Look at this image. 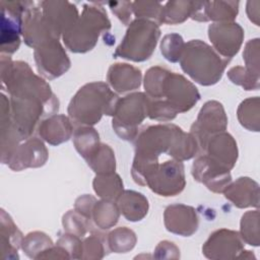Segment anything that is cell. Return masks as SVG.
Instances as JSON below:
<instances>
[{"label":"cell","mask_w":260,"mask_h":260,"mask_svg":"<svg viewBox=\"0 0 260 260\" xmlns=\"http://www.w3.org/2000/svg\"><path fill=\"white\" fill-rule=\"evenodd\" d=\"M143 83L151 120L170 122L178 114L191 110L200 100L197 87L190 80L160 66L150 67Z\"/></svg>","instance_id":"cell-1"},{"label":"cell","mask_w":260,"mask_h":260,"mask_svg":"<svg viewBox=\"0 0 260 260\" xmlns=\"http://www.w3.org/2000/svg\"><path fill=\"white\" fill-rule=\"evenodd\" d=\"M1 85L10 98L41 102L58 112L59 101L49 83L34 73L24 61H12L10 56L1 55Z\"/></svg>","instance_id":"cell-2"},{"label":"cell","mask_w":260,"mask_h":260,"mask_svg":"<svg viewBox=\"0 0 260 260\" xmlns=\"http://www.w3.org/2000/svg\"><path fill=\"white\" fill-rule=\"evenodd\" d=\"M119 96L103 81L88 82L82 85L72 96L67 113L77 126H93L104 115L115 113Z\"/></svg>","instance_id":"cell-3"},{"label":"cell","mask_w":260,"mask_h":260,"mask_svg":"<svg viewBox=\"0 0 260 260\" xmlns=\"http://www.w3.org/2000/svg\"><path fill=\"white\" fill-rule=\"evenodd\" d=\"M231 59L221 57L211 46L201 40L185 43L180 59L182 70L196 83L203 86L216 84Z\"/></svg>","instance_id":"cell-4"},{"label":"cell","mask_w":260,"mask_h":260,"mask_svg":"<svg viewBox=\"0 0 260 260\" xmlns=\"http://www.w3.org/2000/svg\"><path fill=\"white\" fill-rule=\"evenodd\" d=\"M131 176L140 186L148 187L153 193L173 197L179 195L186 186L183 161L169 159L141 167H131Z\"/></svg>","instance_id":"cell-5"},{"label":"cell","mask_w":260,"mask_h":260,"mask_svg":"<svg viewBox=\"0 0 260 260\" xmlns=\"http://www.w3.org/2000/svg\"><path fill=\"white\" fill-rule=\"evenodd\" d=\"M111 28L107 11L99 5L83 4V9L75 24L62 35L65 47L73 53L91 51L103 31Z\"/></svg>","instance_id":"cell-6"},{"label":"cell","mask_w":260,"mask_h":260,"mask_svg":"<svg viewBox=\"0 0 260 260\" xmlns=\"http://www.w3.org/2000/svg\"><path fill=\"white\" fill-rule=\"evenodd\" d=\"M160 37L159 25L147 19L135 18L128 25L126 34L113 56L133 62L148 60Z\"/></svg>","instance_id":"cell-7"},{"label":"cell","mask_w":260,"mask_h":260,"mask_svg":"<svg viewBox=\"0 0 260 260\" xmlns=\"http://www.w3.org/2000/svg\"><path fill=\"white\" fill-rule=\"evenodd\" d=\"M148 117V98L145 92H132L119 99L113 115L112 127L123 140L131 141L138 135V127Z\"/></svg>","instance_id":"cell-8"},{"label":"cell","mask_w":260,"mask_h":260,"mask_svg":"<svg viewBox=\"0 0 260 260\" xmlns=\"http://www.w3.org/2000/svg\"><path fill=\"white\" fill-rule=\"evenodd\" d=\"M176 127L175 124H156L142 129L136 137L132 167L155 164L162 153H168Z\"/></svg>","instance_id":"cell-9"},{"label":"cell","mask_w":260,"mask_h":260,"mask_svg":"<svg viewBox=\"0 0 260 260\" xmlns=\"http://www.w3.org/2000/svg\"><path fill=\"white\" fill-rule=\"evenodd\" d=\"M31 1H1V55L10 56L20 46V35H22L23 16L31 6Z\"/></svg>","instance_id":"cell-10"},{"label":"cell","mask_w":260,"mask_h":260,"mask_svg":"<svg viewBox=\"0 0 260 260\" xmlns=\"http://www.w3.org/2000/svg\"><path fill=\"white\" fill-rule=\"evenodd\" d=\"M226 127L228 116L222 104L217 101L206 102L190 128V133L198 143L199 153H202L205 143L210 136L225 131Z\"/></svg>","instance_id":"cell-11"},{"label":"cell","mask_w":260,"mask_h":260,"mask_svg":"<svg viewBox=\"0 0 260 260\" xmlns=\"http://www.w3.org/2000/svg\"><path fill=\"white\" fill-rule=\"evenodd\" d=\"M34 57L38 72L49 80L60 77L71 66V61L59 40L46 42L36 48Z\"/></svg>","instance_id":"cell-12"},{"label":"cell","mask_w":260,"mask_h":260,"mask_svg":"<svg viewBox=\"0 0 260 260\" xmlns=\"http://www.w3.org/2000/svg\"><path fill=\"white\" fill-rule=\"evenodd\" d=\"M244 241L239 232L220 229L213 232L202 246V254L212 260L239 258L244 250Z\"/></svg>","instance_id":"cell-13"},{"label":"cell","mask_w":260,"mask_h":260,"mask_svg":"<svg viewBox=\"0 0 260 260\" xmlns=\"http://www.w3.org/2000/svg\"><path fill=\"white\" fill-rule=\"evenodd\" d=\"M191 173L195 181L205 185L213 193H223L232 183L231 170L222 167L206 154H200L196 157Z\"/></svg>","instance_id":"cell-14"},{"label":"cell","mask_w":260,"mask_h":260,"mask_svg":"<svg viewBox=\"0 0 260 260\" xmlns=\"http://www.w3.org/2000/svg\"><path fill=\"white\" fill-rule=\"evenodd\" d=\"M208 38L212 48L223 58L232 59L241 49L244 29L237 22H218L208 26Z\"/></svg>","instance_id":"cell-15"},{"label":"cell","mask_w":260,"mask_h":260,"mask_svg":"<svg viewBox=\"0 0 260 260\" xmlns=\"http://www.w3.org/2000/svg\"><path fill=\"white\" fill-rule=\"evenodd\" d=\"M49 157L48 149L42 139L29 137L22 141L12 152L7 166L15 172L28 168L43 167Z\"/></svg>","instance_id":"cell-16"},{"label":"cell","mask_w":260,"mask_h":260,"mask_svg":"<svg viewBox=\"0 0 260 260\" xmlns=\"http://www.w3.org/2000/svg\"><path fill=\"white\" fill-rule=\"evenodd\" d=\"M39 5L47 23L59 39L79 17L77 7L69 1H42Z\"/></svg>","instance_id":"cell-17"},{"label":"cell","mask_w":260,"mask_h":260,"mask_svg":"<svg viewBox=\"0 0 260 260\" xmlns=\"http://www.w3.org/2000/svg\"><path fill=\"white\" fill-rule=\"evenodd\" d=\"M164 224L168 232L182 237L194 235L199 226V217L193 206L177 203L166 207Z\"/></svg>","instance_id":"cell-18"},{"label":"cell","mask_w":260,"mask_h":260,"mask_svg":"<svg viewBox=\"0 0 260 260\" xmlns=\"http://www.w3.org/2000/svg\"><path fill=\"white\" fill-rule=\"evenodd\" d=\"M22 37L24 43L32 49L38 48L46 42L59 40L47 23L39 3L36 4L34 2L24 13Z\"/></svg>","instance_id":"cell-19"},{"label":"cell","mask_w":260,"mask_h":260,"mask_svg":"<svg viewBox=\"0 0 260 260\" xmlns=\"http://www.w3.org/2000/svg\"><path fill=\"white\" fill-rule=\"evenodd\" d=\"M239 1H192L190 17L206 22H233L239 12Z\"/></svg>","instance_id":"cell-20"},{"label":"cell","mask_w":260,"mask_h":260,"mask_svg":"<svg viewBox=\"0 0 260 260\" xmlns=\"http://www.w3.org/2000/svg\"><path fill=\"white\" fill-rule=\"evenodd\" d=\"M238 153V145L235 138L223 131L208 138L201 154H206L222 167L232 170L237 162Z\"/></svg>","instance_id":"cell-21"},{"label":"cell","mask_w":260,"mask_h":260,"mask_svg":"<svg viewBox=\"0 0 260 260\" xmlns=\"http://www.w3.org/2000/svg\"><path fill=\"white\" fill-rule=\"evenodd\" d=\"M223 194L238 208L259 207V184L249 177H240L232 182Z\"/></svg>","instance_id":"cell-22"},{"label":"cell","mask_w":260,"mask_h":260,"mask_svg":"<svg viewBox=\"0 0 260 260\" xmlns=\"http://www.w3.org/2000/svg\"><path fill=\"white\" fill-rule=\"evenodd\" d=\"M73 124L65 115H52L42 120L38 132L40 137L51 145H59L68 141L73 135Z\"/></svg>","instance_id":"cell-23"},{"label":"cell","mask_w":260,"mask_h":260,"mask_svg":"<svg viewBox=\"0 0 260 260\" xmlns=\"http://www.w3.org/2000/svg\"><path fill=\"white\" fill-rule=\"evenodd\" d=\"M107 80L111 87L119 93L137 89L141 85V70L128 63H115L110 66Z\"/></svg>","instance_id":"cell-24"},{"label":"cell","mask_w":260,"mask_h":260,"mask_svg":"<svg viewBox=\"0 0 260 260\" xmlns=\"http://www.w3.org/2000/svg\"><path fill=\"white\" fill-rule=\"evenodd\" d=\"M23 237L11 216L4 210L0 211V252L3 259H18Z\"/></svg>","instance_id":"cell-25"},{"label":"cell","mask_w":260,"mask_h":260,"mask_svg":"<svg viewBox=\"0 0 260 260\" xmlns=\"http://www.w3.org/2000/svg\"><path fill=\"white\" fill-rule=\"evenodd\" d=\"M120 213L129 221L142 220L149 209L147 198L140 192L134 190H123L116 199Z\"/></svg>","instance_id":"cell-26"},{"label":"cell","mask_w":260,"mask_h":260,"mask_svg":"<svg viewBox=\"0 0 260 260\" xmlns=\"http://www.w3.org/2000/svg\"><path fill=\"white\" fill-rule=\"evenodd\" d=\"M199 153V146L194 136L189 132H185L179 126L176 127L171 147L168 151L173 159L184 161L191 159Z\"/></svg>","instance_id":"cell-27"},{"label":"cell","mask_w":260,"mask_h":260,"mask_svg":"<svg viewBox=\"0 0 260 260\" xmlns=\"http://www.w3.org/2000/svg\"><path fill=\"white\" fill-rule=\"evenodd\" d=\"M73 144L84 159L91 156L100 147V134L92 126H78L73 131Z\"/></svg>","instance_id":"cell-28"},{"label":"cell","mask_w":260,"mask_h":260,"mask_svg":"<svg viewBox=\"0 0 260 260\" xmlns=\"http://www.w3.org/2000/svg\"><path fill=\"white\" fill-rule=\"evenodd\" d=\"M92 187L99 197L112 201H116L118 196L124 190L123 181L116 173L95 175Z\"/></svg>","instance_id":"cell-29"},{"label":"cell","mask_w":260,"mask_h":260,"mask_svg":"<svg viewBox=\"0 0 260 260\" xmlns=\"http://www.w3.org/2000/svg\"><path fill=\"white\" fill-rule=\"evenodd\" d=\"M119 217L120 210L114 201L102 199L95 202L91 213V220L99 229L109 230L113 228L118 222Z\"/></svg>","instance_id":"cell-30"},{"label":"cell","mask_w":260,"mask_h":260,"mask_svg":"<svg viewBox=\"0 0 260 260\" xmlns=\"http://www.w3.org/2000/svg\"><path fill=\"white\" fill-rule=\"evenodd\" d=\"M237 116L240 124L249 131L259 132L260 129V101L259 96L248 98L238 107Z\"/></svg>","instance_id":"cell-31"},{"label":"cell","mask_w":260,"mask_h":260,"mask_svg":"<svg viewBox=\"0 0 260 260\" xmlns=\"http://www.w3.org/2000/svg\"><path fill=\"white\" fill-rule=\"evenodd\" d=\"M106 239L109 251L118 254L131 251L137 242L136 234L127 226H120L113 230L107 235Z\"/></svg>","instance_id":"cell-32"},{"label":"cell","mask_w":260,"mask_h":260,"mask_svg":"<svg viewBox=\"0 0 260 260\" xmlns=\"http://www.w3.org/2000/svg\"><path fill=\"white\" fill-rule=\"evenodd\" d=\"M88 167L96 174H111L116 171V158L110 145L101 143L98 150L85 159Z\"/></svg>","instance_id":"cell-33"},{"label":"cell","mask_w":260,"mask_h":260,"mask_svg":"<svg viewBox=\"0 0 260 260\" xmlns=\"http://www.w3.org/2000/svg\"><path fill=\"white\" fill-rule=\"evenodd\" d=\"M244 243L258 247L260 244L259 238V210H250L245 212L240 221V232H239Z\"/></svg>","instance_id":"cell-34"},{"label":"cell","mask_w":260,"mask_h":260,"mask_svg":"<svg viewBox=\"0 0 260 260\" xmlns=\"http://www.w3.org/2000/svg\"><path fill=\"white\" fill-rule=\"evenodd\" d=\"M52 239L44 232L35 231L28 233L23 237L21 243V249L25 255L31 259H38V257L47 249L52 247Z\"/></svg>","instance_id":"cell-35"},{"label":"cell","mask_w":260,"mask_h":260,"mask_svg":"<svg viewBox=\"0 0 260 260\" xmlns=\"http://www.w3.org/2000/svg\"><path fill=\"white\" fill-rule=\"evenodd\" d=\"M192 1H169L164 5L162 23L180 24L191 15Z\"/></svg>","instance_id":"cell-36"},{"label":"cell","mask_w":260,"mask_h":260,"mask_svg":"<svg viewBox=\"0 0 260 260\" xmlns=\"http://www.w3.org/2000/svg\"><path fill=\"white\" fill-rule=\"evenodd\" d=\"M90 219L77 211L76 209L68 210L62 217V224L64 231L73 234L79 238L86 235L90 226Z\"/></svg>","instance_id":"cell-37"},{"label":"cell","mask_w":260,"mask_h":260,"mask_svg":"<svg viewBox=\"0 0 260 260\" xmlns=\"http://www.w3.org/2000/svg\"><path fill=\"white\" fill-rule=\"evenodd\" d=\"M106 248L108 249L106 237L98 233H92L82 241L81 259H102L107 255Z\"/></svg>","instance_id":"cell-38"},{"label":"cell","mask_w":260,"mask_h":260,"mask_svg":"<svg viewBox=\"0 0 260 260\" xmlns=\"http://www.w3.org/2000/svg\"><path fill=\"white\" fill-rule=\"evenodd\" d=\"M133 13L136 18L147 19L155 22L156 24H162L164 5L159 2L149 1H134L132 2Z\"/></svg>","instance_id":"cell-39"},{"label":"cell","mask_w":260,"mask_h":260,"mask_svg":"<svg viewBox=\"0 0 260 260\" xmlns=\"http://www.w3.org/2000/svg\"><path fill=\"white\" fill-rule=\"evenodd\" d=\"M184 47V40L179 34H168L160 41L161 55L166 60L172 63L180 61Z\"/></svg>","instance_id":"cell-40"},{"label":"cell","mask_w":260,"mask_h":260,"mask_svg":"<svg viewBox=\"0 0 260 260\" xmlns=\"http://www.w3.org/2000/svg\"><path fill=\"white\" fill-rule=\"evenodd\" d=\"M229 79L237 84L242 86L246 90H257L259 89V75H256L250 71H248L245 67L236 66L231 68L228 71Z\"/></svg>","instance_id":"cell-41"},{"label":"cell","mask_w":260,"mask_h":260,"mask_svg":"<svg viewBox=\"0 0 260 260\" xmlns=\"http://www.w3.org/2000/svg\"><path fill=\"white\" fill-rule=\"evenodd\" d=\"M260 40L258 38L250 40L246 43L243 52V60L245 61V68L259 75V56H260Z\"/></svg>","instance_id":"cell-42"},{"label":"cell","mask_w":260,"mask_h":260,"mask_svg":"<svg viewBox=\"0 0 260 260\" xmlns=\"http://www.w3.org/2000/svg\"><path fill=\"white\" fill-rule=\"evenodd\" d=\"M56 245L62 247L69 254L70 259H81L82 241L79 237L66 232L60 235Z\"/></svg>","instance_id":"cell-43"},{"label":"cell","mask_w":260,"mask_h":260,"mask_svg":"<svg viewBox=\"0 0 260 260\" xmlns=\"http://www.w3.org/2000/svg\"><path fill=\"white\" fill-rule=\"evenodd\" d=\"M108 5L111 11L120 19V21L129 25L131 23V15L133 13L132 2L130 1H109Z\"/></svg>","instance_id":"cell-44"},{"label":"cell","mask_w":260,"mask_h":260,"mask_svg":"<svg viewBox=\"0 0 260 260\" xmlns=\"http://www.w3.org/2000/svg\"><path fill=\"white\" fill-rule=\"evenodd\" d=\"M153 257L156 259H179V248L170 241H161L154 249Z\"/></svg>","instance_id":"cell-45"},{"label":"cell","mask_w":260,"mask_h":260,"mask_svg":"<svg viewBox=\"0 0 260 260\" xmlns=\"http://www.w3.org/2000/svg\"><path fill=\"white\" fill-rule=\"evenodd\" d=\"M96 201H98L96 198L92 195H88V194L81 195L75 200L74 209H76L77 211H79L80 213H82L83 215H85L91 220L92 209Z\"/></svg>","instance_id":"cell-46"},{"label":"cell","mask_w":260,"mask_h":260,"mask_svg":"<svg viewBox=\"0 0 260 260\" xmlns=\"http://www.w3.org/2000/svg\"><path fill=\"white\" fill-rule=\"evenodd\" d=\"M260 1H248L246 5V12L249 19L259 26V15H260Z\"/></svg>","instance_id":"cell-47"}]
</instances>
